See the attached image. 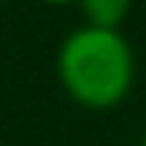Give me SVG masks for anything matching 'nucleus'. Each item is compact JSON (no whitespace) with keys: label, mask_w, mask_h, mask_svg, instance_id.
I'll list each match as a JSON object with an SVG mask.
<instances>
[{"label":"nucleus","mask_w":146,"mask_h":146,"mask_svg":"<svg viewBox=\"0 0 146 146\" xmlns=\"http://www.w3.org/2000/svg\"><path fill=\"white\" fill-rule=\"evenodd\" d=\"M134 51L119 30H72L57 48V78L66 96L87 110H110L128 98L134 87Z\"/></svg>","instance_id":"f257e3e1"},{"label":"nucleus","mask_w":146,"mask_h":146,"mask_svg":"<svg viewBox=\"0 0 146 146\" xmlns=\"http://www.w3.org/2000/svg\"><path fill=\"white\" fill-rule=\"evenodd\" d=\"M84 12V21L90 27H108L119 30V24L128 18L134 0H75Z\"/></svg>","instance_id":"f03ea898"},{"label":"nucleus","mask_w":146,"mask_h":146,"mask_svg":"<svg viewBox=\"0 0 146 146\" xmlns=\"http://www.w3.org/2000/svg\"><path fill=\"white\" fill-rule=\"evenodd\" d=\"M39 3H48V6H69V3H75V0H39Z\"/></svg>","instance_id":"7ed1b4c3"},{"label":"nucleus","mask_w":146,"mask_h":146,"mask_svg":"<svg viewBox=\"0 0 146 146\" xmlns=\"http://www.w3.org/2000/svg\"><path fill=\"white\" fill-rule=\"evenodd\" d=\"M137 146H146V131H143V134H140V143H137Z\"/></svg>","instance_id":"20e7f679"},{"label":"nucleus","mask_w":146,"mask_h":146,"mask_svg":"<svg viewBox=\"0 0 146 146\" xmlns=\"http://www.w3.org/2000/svg\"><path fill=\"white\" fill-rule=\"evenodd\" d=\"M0 3H6V0H0Z\"/></svg>","instance_id":"39448f33"}]
</instances>
